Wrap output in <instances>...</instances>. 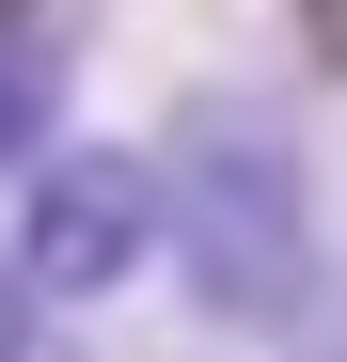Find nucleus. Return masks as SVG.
Returning a JSON list of instances; mask_svg holds the SVG:
<instances>
[{
    "mask_svg": "<svg viewBox=\"0 0 347 362\" xmlns=\"http://www.w3.org/2000/svg\"><path fill=\"white\" fill-rule=\"evenodd\" d=\"M284 362H347V268H316V299H300V331H284Z\"/></svg>",
    "mask_w": 347,
    "mask_h": 362,
    "instance_id": "nucleus-5",
    "label": "nucleus"
},
{
    "mask_svg": "<svg viewBox=\"0 0 347 362\" xmlns=\"http://www.w3.org/2000/svg\"><path fill=\"white\" fill-rule=\"evenodd\" d=\"M174 252V189H158V142H47L16 173V268L47 299H127Z\"/></svg>",
    "mask_w": 347,
    "mask_h": 362,
    "instance_id": "nucleus-2",
    "label": "nucleus"
},
{
    "mask_svg": "<svg viewBox=\"0 0 347 362\" xmlns=\"http://www.w3.org/2000/svg\"><path fill=\"white\" fill-rule=\"evenodd\" d=\"M47 315H64V299H47L16 252H0V362H64V331H47Z\"/></svg>",
    "mask_w": 347,
    "mask_h": 362,
    "instance_id": "nucleus-4",
    "label": "nucleus"
},
{
    "mask_svg": "<svg viewBox=\"0 0 347 362\" xmlns=\"http://www.w3.org/2000/svg\"><path fill=\"white\" fill-rule=\"evenodd\" d=\"M158 189H174V284H190L205 331H300L316 173H300V127L268 95H190L158 127Z\"/></svg>",
    "mask_w": 347,
    "mask_h": 362,
    "instance_id": "nucleus-1",
    "label": "nucleus"
},
{
    "mask_svg": "<svg viewBox=\"0 0 347 362\" xmlns=\"http://www.w3.org/2000/svg\"><path fill=\"white\" fill-rule=\"evenodd\" d=\"M47 142H64V47L0 0V173H32Z\"/></svg>",
    "mask_w": 347,
    "mask_h": 362,
    "instance_id": "nucleus-3",
    "label": "nucleus"
}]
</instances>
